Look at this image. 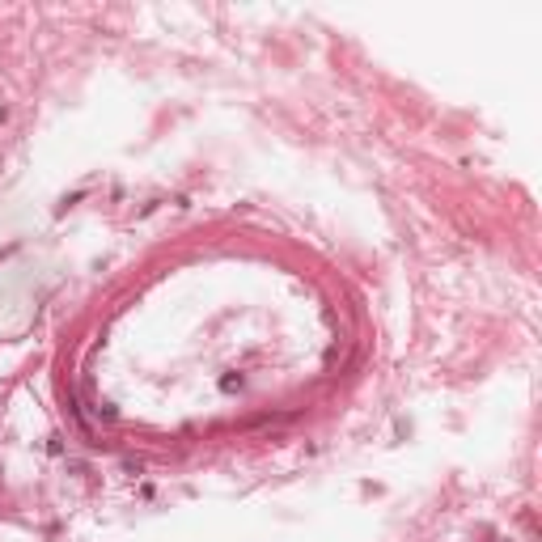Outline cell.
I'll list each match as a JSON object with an SVG mask.
<instances>
[{
	"label": "cell",
	"instance_id": "obj_1",
	"mask_svg": "<svg viewBox=\"0 0 542 542\" xmlns=\"http://www.w3.org/2000/svg\"><path fill=\"white\" fill-rule=\"evenodd\" d=\"M220 390H229V394L242 390V373H225V377H220Z\"/></svg>",
	"mask_w": 542,
	"mask_h": 542
}]
</instances>
